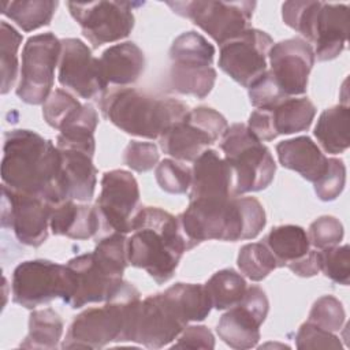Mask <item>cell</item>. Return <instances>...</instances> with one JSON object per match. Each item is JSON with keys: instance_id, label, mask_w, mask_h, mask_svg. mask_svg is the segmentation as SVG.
I'll return each instance as SVG.
<instances>
[{"instance_id": "cell-28", "label": "cell", "mask_w": 350, "mask_h": 350, "mask_svg": "<svg viewBox=\"0 0 350 350\" xmlns=\"http://www.w3.org/2000/svg\"><path fill=\"white\" fill-rule=\"evenodd\" d=\"M267 109L271 113L272 124L278 135L308 130L316 115V107L306 97H287Z\"/></svg>"}, {"instance_id": "cell-18", "label": "cell", "mask_w": 350, "mask_h": 350, "mask_svg": "<svg viewBox=\"0 0 350 350\" xmlns=\"http://www.w3.org/2000/svg\"><path fill=\"white\" fill-rule=\"evenodd\" d=\"M186 325L187 321L164 291L149 295L139 304L134 342L160 349L175 340Z\"/></svg>"}, {"instance_id": "cell-6", "label": "cell", "mask_w": 350, "mask_h": 350, "mask_svg": "<svg viewBox=\"0 0 350 350\" xmlns=\"http://www.w3.org/2000/svg\"><path fill=\"white\" fill-rule=\"evenodd\" d=\"M283 22L314 44V59L327 62L338 57L346 46L349 5L339 3L294 0L282 5Z\"/></svg>"}, {"instance_id": "cell-33", "label": "cell", "mask_w": 350, "mask_h": 350, "mask_svg": "<svg viewBox=\"0 0 350 350\" xmlns=\"http://www.w3.org/2000/svg\"><path fill=\"white\" fill-rule=\"evenodd\" d=\"M164 293L187 323L202 321L212 309L211 298L202 284L176 283Z\"/></svg>"}, {"instance_id": "cell-3", "label": "cell", "mask_w": 350, "mask_h": 350, "mask_svg": "<svg viewBox=\"0 0 350 350\" xmlns=\"http://www.w3.org/2000/svg\"><path fill=\"white\" fill-rule=\"evenodd\" d=\"M131 232L129 264L145 269L159 284L168 282L190 249L178 217L157 206H144L133 217Z\"/></svg>"}, {"instance_id": "cell-29", "label": "cell", "mask_w": 350, "mask_h": 350, "mask_svg": "<svg viewBox=\"0 0 350 350\" xmlns=\"http://www.w3.org/2000/svg\"><path fill=\"white\" fill-rule=\"evenodd\" d=\"M98 123L97 111L92 104H83L81 112L67 123L56 138L59 149H78L94 154V131Z\"/></svg>"}, {"instance_id": "cell-45", "label": "cell", "mask_w": 350, "mask_h": 350, "mask_svg": "<svg viewBox=\"0 0 350 350\" xmlns=\"http://www.w3.org/2000/svg\"><path fill=\"white\" fill-rule=\"evenodd\" d=\"M247 89L250 104L254 108L267 109L287 98V96L276 85L268 70L258 79H256Z\"/></svg>"}, {"instance_id": "cell-35", "label": "cell", "mask_w": 350, "mask_h": 350, "mask_svg": "<svg viewBox=\"0 0 350 350\" xmlns=\"http://www.w3.org/2000/svg\"><path fill=\"white\" fill-rule=\"evenodd\" d=\"M204 286L212 308L217 310L235 306L243 298L247 287L243 276L230 268L215 272Z\"/></svg>"}, {"instance_id": "cell-8", "label": "cell", "mask_w": 350, "mask_h": 350, "mask_svg": "<svg viewBox=\"0 0 350 350\" xmlns=\"http://www.w3.org/2000/svg\"><path fill=\"white\" fill-rule=\"evenodd\" d=\"M74 275L67 265L49 260L23 261L14 269L12 301L26 309H34L56 298L70 302L74 294Z\"/></svg>"}, {"instance_id": "cell-23", "label": "cell", "mask_w": 350, "mask_h": 350, "mask_svg": "<svg viewBox=\"0 0 350 350\" xmlns=\"http://www.w3.org/2000/svg\"><path fill=\"white\" fill-rule=\"evenodd\" d=\"M101 219L96 206L64 200L53 205L51 215V231L71 239H89L98 231Z\"/></svg>"}, {"instance_id": "cell-30", "label": "cell", "mask_w": 350, "mask_h": 350, "mask_svg": "<svg viewBox=\"0 0 350 350\" xmlns=\"http://www.w3.org/2000/svg\"><path fill=\"white\" fill-rule=\"evenodd\" d=\"M57 4L53 0L1 1V14L23 31H33L51 23Z\"/></svg>"}, {"instance_id": "cell-36", "label": "cell", "mask_w": 350, "mask_h": 350, "mask_svg": "<svg viewBox=\"0 0 350 350\" xmlns=\"http://www.w3.org/2000/svg\"><path fill=\"white\" fill-rule=\"evenodd\" d=\"M237 262L239 271L253 282L265 279L273 269L278 268L273 254L262 242L243 245L239 249Z\"/></svg>"}, {"instance_id": "cell-41", "label": "cell", "mask_w": 350, "mask_h": 350, "mask_svg": "<svg viewBox=\"0 0 350 350\" xmlns=\"http://www.w3.org/2000/svg\"><path fill=\"white\" fill-rule=\"evenodd\" d=\"M93 252L105 265L120 275H123L129 265L127 238L122 232H109L96 243Z\"/></svg>"}, {"instance_id": "cell-42", "label": "cell", "mask_w": 350, "mask_h": 350, "mask_svg": "<svg viewBox=\"0 0 350 350\" xmlns=\"http://www.w3.org/2000/svg\"><path fill=\"white\" fill-rule=\"evenodd\" d=\"M308 321L329 332H336L343 325L345 309L335 297L323 295L313 304Z\"/></svg>"}, {"instance_id": "cell-4", "label": "cell", "mask_w": 350, "mask_h": 350, "mask_svg": "<svg viewBox=\"0 0 350 350\" xmlns=\"http://www.w3.org/2000/svg\"><path fill=\"white\" fill-rule=\"evenodd\" d=\"M139 291L129 282L104 306L79 313L68 327L62 349H101L111 342H134Z\"/></svg>"}, {"instance_id": "cell-14", "label": "cell", "mask_w": 350, "mask_h": 350, "mask_svg": "<svg viewBox=\"0 0 350 350\" xmlns=\"http://www.w3.org/2000/svg\"><path fill=\"white\" fill-rule=\"evenodd\" d=\"M272 45L269 34L249 27L220 45L219 67L237 83L249 88L267 71V56Z\"/></svg>"}, {"instance_id": "cell-44", "label": "cell", "mask_w": 350, "mask_h": 350, "mask_svg": "<svg viewBox=\"0 0 350 350\" xmlns=\"http://www.w3.org/2000/svg\"><path fill=\"white\" fill-rule=\"evenodd\" d=\"M343 226L339 221V219L329 215H324L316 219L309 226L308 238L314 249L321 250L339 245L340 241L343 239Z\"/></svg>"}, {"instance_id": "cell-12", "label": "cell", "mask_w": 350, "mask_h": 350, "mask_svg": "<svg viewBox=\"0 0 350 350\" xmlns=\"http://www.w3.org/2000/svg\"><path fill=\"white\" fill-rule=\"evenodd\" d=\"M144 3L135 1H68L71 16L82 29V34L98 48L103 44L126 38L134 27L133 10Z\"/></svg>"}, {"instance_id": "cell-9", "label": "cell", "mask_w": 350, "mask_h": 350, "mask_svg": "<svg viewBox=\"0 0 350 350\" xmlns=\"http://www.w3.org/2000/svg\"><path fill=\"white\" fill-rule=\"evenodd\" d=\"M227 127V120L220 112L209 107H197L159 138L160 148L175 160L194 161Z\"/></svg>"}, {"instance_id": "cell-20", "label": "cell", "mask_w": 350, "mask_h": 350, "mask_svg": "<svg viewBox=\"0 0 350 350\" xmlns=\"http://www.w3.org/2000/svg\"><path fill=\"white\" fill-rule=\"evenodd\" d=\"M74 275V294L68 302L72 309L93 302L108 301L122 286L123 275L105 265L96 254L85 253L66 264Z\"/></svg>"}, {"instance_id": "cell-17", "label": "cell", "mask_w": 350, "mask_h": 350, "mask_svg": "<svg viewBox=\"0 0 350 350\" xmlns=\"http://www.w3.org/2000/svg\"><path fill=\"white\" fill-rule=\"evenodd\" d=\"M59 60L57 79L62 86L77 96L90 100L107 92L100 71L98 59L92 55L90 48L78 38H63Z\"/></svg>"}, {"instance_id": "cell-13", "label": "cell", "mask_w": 350, "mask_h": 350, "mask_svg": "<svg viewBox=\"0 0 350 350\" xmlns=\"http://www.w3.org/2000/svg\"><path fill=\"white\" fill-rule=\"evenodd\" d=\"M1 227L11 228L16 239L27 246L38 247L48 238L53 204L1 186Z\"/></svg>"}, {"instance_id": "cell-46", "label": "cell", "mask_w": 350, "mask_h": 350, "mask_svg": "<svg viewBox=\"0 0 350 350\" xmlns=\"http://www.w3.org/2000/svg\"><path fill=\"white\" fill-rule=\"evenodd\" d=\"M123 160L133 171L146 172L157 165L159 149L153 142L131 141L124 149Z\"/></svg>"}, {"instance_id": "cell-16", "label": "cell", "mask_w": 350, "mask_h": 350, "mask_svg": "<svg viewBox=\"0 0 350 350\" xmlns=\"http://www.w3.org/2000/svg\"><path fill=\"white\" fill-rule=\"evenodd\" d=\"M138 202V183L129 171L112 170L103 175L96 208L100 219L111 232L127 234L131 231V221Z\"/></svg>"}, {"instance_id": "cell-11", "label": "cell", "mask_w": 350, "mask_h": 350, "mask_svg": "<svg viewBox=\"0 0 350 350\" xmlns=\"http://www.w3.org/2000/svg\"><path fill=\"white\" fill-rule=\"evenodd\" d=\"M167 5L221 45L249 29L256 1H167Z\"/></svg>"}, {"instance_id": "cell-43", "label": "cell", "mask_w": 350, "mask_h": 350, "mask_svg": "<svg viewBox=\"0 0 350 350\" xmlns=\"http://www.w3.org/2000/svg\"><path fill=\"white\" fill-rule=\"evenodd\" d=\"M346 167L340 159L329 157L324 174L314 182V193L321 201H334L343 191Z\"/></svg>"}, {"instance_id": "cell-19", "label": "cell", "mask_w": 350, "mask_h": 350, "mask_svg": "<svg viewBox=\"0 0 350 350\" xmlns=\"http://www.w3.org/2000/svg\"><path fill=\"white\" fill-rule=\"evenodd\" d=\"M268 70L287 97L304 94L314 64L313 46L302 38H287L273 44L268 52Z\"/></svg>"}, {"instance_id": "cell-24", "label": "cell", "mask_w": 350, "mask_h": 350, "mask_svg": "<svg viewBox=\"0 0 350 350\" xmlns=\"http://www.w3.org/2000/svg\"><path fill=\"white\" fill-rule=\"evenodd\" d=\"M279 163L298 172L304 179L316 182L325 171L328 157L320 148L305 135L282 141L276 145Z\"/></svg>"}, {"instance_id": "cell-47", "label": "cell", "mask_w": 350, "mask_h": 350, "mask_svg": "<svg viewBox=\"0 0 350 350\" xmlns=\"http://www.w3.org/2000/svg\"><path fill=\"white\" fill-rule=\"evenodd\" d=\"M295 346L298 349H340L342 343L334 332L306 321L295 335Z\"/></svg>"}, {"instance_id": "cell-7", "label": "cell", "mask_w": 350, "mask_h": 350, "mask_svg": "<svg viewBox=\"0 0 350 350\" xmlns=\"http://www.w3.org/2000/svg\"><path fill=\"white\" fill-rule=\"evenodd\" d=\"M220 149L232 172L235 196L264 190L273 180L275 160L246 124L234 123L227 127L220 139Z\"/></svg>"}, {"instance_id": "cell-34", "label": "cell", "mask_w": 350, "mask_h": 350, "mask_svg": "<svg viewBox=\"0 0 350 350\" xmlns=\"http://www.w3.org/2000/svg\"><path fill=\"white\" fill-rule=\"evenodd\" d=\"M213 57L215 46L197 31L182 33L170 48L172 64L209 67L213 63Z\"/></svg>"}, {"instance_id": "cell-22", "label": "cell", "mask_w": 350, "mask_h": 350, "mask_svg": "<svg viewBox=\"0 0 350 350\" xmlns=\"http://www.w3.org/2000/svg\"><path fill=\"white\" fill-rule=\"evenodd\" d=\"M100 71L107 85L126 86L138 81L145 68V56L141 48L126 41L107 48L100 59Z\"/></svg>"}, {"instance_id": "cell-48", "label": "cell", "mask_w": 350, "mask_h": 350, "mask_svg": "<svg viewBox=\"0 0 350 350\" xmlns=\"http://www.w3.org/2000/svg\"><path fill=\"white\" fill-rule=\"evenodd\" d=\"M175 349H213L215 338L204 325H186L176 338Z\"/></svg>"}, {"instance_id": "cell-40", "label": "cell", "mask_w": 350, "mask_h": 350, "mask_svg": "<svg viewBox=\"0 0 350 350\" xmlns=\"http://www.w3.org/2000/svg\"><path fill=\"white\" fill-rule=\"evenodd\" d=\"M154 175L160 189L170 194H185L191 185V170L172 159L160 161Z\"/></svg>"}, {"instance_id": "cell-2", "label": "cell", "mask_w": 350, "mask_h": 350, "mask_svg": "<svg viewBox=\"0 0 350 350\" xmlns=\"http://www.w3.org/2000/svg\"><path fill=\"white\" fill-rule=\"evenodd\" d=\"M178 220L190 249L209 239L237 242L256 238L267 223L260 201L239 196L226 200H190Z\"/></svg>"}, {"instance_id": "cell-15", "label": "cell", "mask_w": 350, "mask_h": 350, "mask_svg": "<svg viewBox=\"0 0 350 350\" xmlns=\"http://www.w3.org/2000/svg\"><path fill=\"white\" fill-rule=\"evenodd\" d=\"M268 309L269 302L264 290L258 286L246 287L243 298L220 317L216 327L219 338L237 350L254 347Z\"/></svg>"}, {"instance_id": "cell-37", "label": "cell", "mask_w": 350, "mask_h": 350, "mask_svg": "<svg viewBox=\"0 0 350 350\" xmlns=\"http://www.w3.org/2000/svg\"><path fill=\"white\" fill-rule=\"evenodd\" d=\"M0 60H1V94L14 86L18 72V49L22 36L7 22L0 23Z\"/></svg>"}, {"instance_id": "cell-50", "label": "cell", "mask_w": 350, "mask_h": 350, "mask_svg": "<svg viewBox=\"0 0 350 350\" xmlns=\"http://www.w3.org/2000/svg\"><path fill=\"white\" fill-rule=\"evenodd\" d=\"M287 268L297 276H302V278H310L317 275L320 272L319 250L310 249L308 254H305L299 260L293 261L291 264L287 265Z\"/></svg>"}, {"instance_id": "cell-21", "label": "cell", "mask_w": 350, "mask_h": 350, "mask_svg": "<svg viewBox=\"0 0 350 350\" xmlns=\"http://www.w3.org/2000/svg\"><path fill=\"white\" fill-rule=\"evenodd\" d=\"M193 163L189 201L235 197L231 168L215 149H205Z\"/></svg>"}, {"instance_id": "cell-26", "label": "cell", "mask_w": 350, "mask_h": 350, "mask_svg": "<svg viewBox=\"0 0 350 350\" xmlns=\"http://www.w3.org/2000/svg\"><path fill=\"white\" fill-rule=\"evenodd\" d=\"M313 133L317 142L327 153H343L350 145L349 105L339 104L324 109L317 119Z\"/></svg>"}, {"instance_id": "cell-31", "label": "cell", "mask_w": 350, "mask_h": 350, "mask_svg": "<svg viewBox=\"0 0 350 350\" xmlns=\"http://www.w3.org/2000/svg\"><path fill=\"white\" fill-rule=\"evenodd\" d=\"M216 81V70L209 66H183V64H172L170 68V88L171 90L193 96L197 98L206 97Z\"/></svg>"}, {"instance_id": "cell-49", "label": "cell", "mask_w": 350, "mask_h": 350, "mask_svg": "<svg viewBox=\"0 0 350 350\" xmlns=\"http://www.w3.org/2000/svg\"><path fill=\"white\" fill-rule=\"evenodd\" d=\"M246 126L250 130V133L261 142L272 141L278 137V134L275 133L272 119H271V113H269L268 109L256 108L250 113Z\"/></svg>"}, {"instance_id": "cell-38", "label": "cell", "mask_w": 350, "mask_h": 350, "mask_svg": "<svg viewBox=\"0 0 350 350\" xmlns=\"http://www.w3.org/2000/svg\"><path fill=\"white\" fill-rule=\"evenodd\" d=\"M83 104L63 89H55L42 104V116L45 122L59 131L78 116Z\"/></svg>"}, {"instance_id": "cell-32", "label": "cell", "mask_w": 350, "mask_h": 350, "mask_svg": "<svg viewBox=\"0 0 350 350\" xmlns=\"http://www.w3.org/2000/svg\"><path fill=\"white\" fill-rule=\"evenodd\" d=\"M63 334V320L51 308L33 310L29 317V332L21 347L56 349Z\"/></svg>"}, {"instance_id": "cell-25", "label": "cell", "mask_w": 350, "mask_h": 350, "mask_svg": "<svg viewBox=\"0 0 350 350\" xmlns=\"http://www.w3.org/2000/svg\"><path fill=\"white\" fill-rule=\"evenodd\" d=\"M63 159V175L68 200L88 202L94 196L97 170L93 154L78 149H59Z\"/></svg>"}, {"instance_id": "cell-10", "label": "cell", "mask_w": 350, "mask_h": 350, "mask_svg": "<svg viewBox=\"0 0 350 350\" xmlns=\"http://www.w3.org/2000/svg\"><path fill=\"white\" fill-rule=\"evenodd\" d=\"M62 41L52 33L29 37L22 51L21 81L16 96L26 104H44L52 93Z\"/></svg>"}, {"instance_id": "cell-1", "label": "cell", "mask_w": 350, "mask_h": 350, "mask_svg": "<svg viewBox=\"0 0 350 350\" xmlns=\"http://www.w3.org/2000/svg\"><path fill=\"white\" fill-rule=\"evenodd\" d=\"M3 152V185L53 205L68 200L62 153L51 139L31 130H11L4 135Z\"/></svg>"}, {"instance_id": "cell-27", "label": "cell", "mask_w": 350, "mask_h": 350, "mask_svg": "<svg viewBox=\"0 0 350 350\" xmlns=\"http://www.w3.org/2000/svg\"><path fill=\"white\" fill-rule=\"evenodd\" d=\"M262 243L273 254L278 267H287L299 260L310 250V242L306 231L294 224L273 227L264 238Z\"/></svg>"}, {"instance_id": "cell-5", "label": "cell", "mask_w": 350, "mask_h": 350, "mask_svg": "<svg viewBox=\"0 0 350 350\" xmlns=\"http://www.w3.org/2000/svg\"><path fill=\"white\" fill-rule=\"evenodd\" d=\"M103 116L122 131L148 139L160 138L189 112L185 103L153 97L133 88H115L100 97Z\"/></svg>"}, {"instance_id": "cell-39", "label": "cell", "mask_w": 350, "mask_h": 350, "mask_svg": "<svg viewBox=\"0 0 350 350\" xmlns=\"http://www.w3.org/2000/svg\"><path fill=\"white\" fill-rule=\"evenodd\" d=\"M320 271L335 283L347 286L350 282V249L349 245H336L319 250Z\"/></svg>"}]
</instances>
